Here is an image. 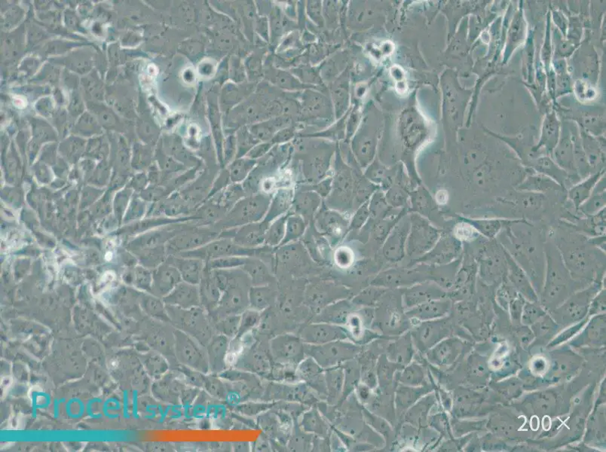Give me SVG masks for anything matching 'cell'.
Here are the masks:
<instances>
[{
	"label": "cell",
	"instance_id": "d4e9b609",
	"mask_svg": "<svg viewBox=\"0 0 606 452\" xmlns=\"http://www.w3.org/2000/svg\"><path fill=\"white\" fill-rule=\"evenodd\" d=\"M605 205L606 193L605 178L604 175L596 186H595L588 200L578 207L577 212L583 216L589 217L598 214L602 209L605 208Z\"/></svg>",
	"mask_w": 606,
	"mask_h": 452
},
{
	"label": "cell",
	"instance_id": "2e32d148",
	"mask_svg": "<svg viewBox=\"0 0 606 452\" xmlns=\"http://www.w3.org/2000/svg\"><path fill=\"white\" fill-rule=\"evenodd\" d=\"M279 284L251 286L249 291V307L260 312L277 305Z\"/></svg>",
	"mask_w": 606,
	"mask_h": 452
},
{
	"label": "cell",
	"instance_id": "603a6c76",
	"mask_svg": "<svg viewBox=\"0 0 606 452\" xmlns=\"http://www.w3.org/2000/svg\"><path fill=\"white\" fill-rule=\"evenodd\" d=\"M426 386L412 387L399 384L395 391V406L399 413H405L428 393Z\"/></svg>",
	"mask_w": 606,
	"mask_h": 452
},
{
	"label": "cell",
	"instance_id": "9c48e42d",
	"mask_svg": "<svg viewBox=\"0 0 606 452\" xmlns=\"http://www.w3.org/2000/svg\"><path fill=\"white\" fill-rule=\"evenodd\" d=\"M219 234L220 231L213 227L198 226L193 221L188 228L169 241L168 251L174 256L194 250L210 243L219 238Z\"/></svg>",
	"mask_w": 606,
	"mask_h": 452
},
{
	"label": "cell",
	"instance_id": "ba28073f",
	"mask_svg": "<svg viewBox=\"0 0 606 452\" xmlns=\"http://www.w3.org/2000/svg\"><path fill=\"white\" fill-rule=\"evenodd\" d=\"M269 350L273 362L295 368L306 358L305 343L298 335L291 333L273 336Z\"/></svg>",
	"mask_w": 606,
	"mask_h": 452
},
{
	"label": "cell",
	"instance_id": "cb8c5ba5",
	"mask_svg": "<svg viewBox=\"0 0 606 452\" xmlns=\"http://www.w3.org/2000/svg\"><path fill=\"white\" fill-rule=\"evenodd\" d=\"M327 401L334 404L340 401L345 384V369L341 365L325 369Z\"/></svg>",
	"mask_w": 606,
	"mask_h": 452
},
{
	"label": "cell",
	"instance_id": "ac0fdd59",
	"mask_svg": "<svg viewBox=\"0 0 606 452\" xmlns=\"http://www.w3.org/2000/svg\"><path fill=\"white\" fill-rule=\"evenodd\" d=\"M169 263L179 271L182 280L194 285L200 284L205 268L202 259L171 255Z\"/></svg>",
	"mask_w": 606,
	"mask_h": 452
},
{
	"label": "cell",
	"instance_id": "9a60e30c",
	"mask_svg": "<svg viewBox=\"0 0 606 452\" xmlns=\"http://www.w3.org/2000/svg\"><path fill=\"white\" fill-rule=\"evenodd\" d=\"M256 422L264 434L286 447L291 432L288 431L282 425L273 408L258 415L256 417Z\"/></svg>",
	"mask_w": 606,
	"mask_h": 452
},
{
	"label": "cell",
	"instance_id": "4dcf8cb0",
	"mask_svg": "<svg viewBox=\"0 0 606 452\" xmlns=\"http://www.w3.org/2000/svg\"><path fill=\"white\" fill-rule=\"evenodd\" d=\"M246 195L241 183H231L223 191L219 192L209 200H212L224 207L229 212L241 198Z\"/></svg>",
	"mask_w": 606,
	"mask_h": 452
},
{
	"label": "cell",
	"instance_id": "6da1fadb",
	"mask_svg": "<svg viewBox=\"0 0 606 452\" xmlns=\"http://www.w3.org/2000/svg\"><path fill=\"white\" fill-rule=\"evenodd\" d=\"M251 282L241 269H229V284L214 311L208 314L214 324L224 317L241 315L249 308Z\"/></svg>",
	"mask_w": 606,
	"mask_h": 452
},
{
	"label": "cell",
	"instance_id": "3957f363",
	"mask_svg": "<svg viewBox=\"0 0 606 452\" xmlns=\"http://www.w3.org/2000/svg\"><path fill=\"white\" fill-rule=\"evenodd\" d=\"M267 250L266 245L257 248H242L236 245L232 238L219 237L200 248L174 256L195 258L205 262L227 257H255L261 259Z\"/></svg>",
	"mask_w": 606,
	"mask_h": 452
},
{
	"label": "cell",
	"instance_id": "8fae6325",
	"mask_svg": "<svg viewBox=\"0 0 606 452\" xmlns=\"http://www.w3.org/2000/svg\"><path fill=\"white\" fill-rule=\"evenodd\" d=\"M296 374L303 381L318 395L327 398L325 369L310 357H306L296 367Z\"/></svg>",
	"mask_w": 606,
	"mask_h": 452
},
{
	"label": "cell",
	"instance_id": "f6af8a7d",
	"mask_svg": "<svg viewBox=\"0 0 606 452\" xmlns=\"http://www.w3.org/2000/svg\"><path fill=\"white\" fill-rule=\"evenodd\" d=\"M251 451L256 452L272 451L270 438L266 434L262 433L255 442L251 444Z\"/></svg>",
	"mask_w": 606,
	"mask_h": 452
},
{
	"label": "cell",
	"instance_id": "ee69618b",
	"mask_svg": "<svg viewBox=\"0 0 606 452\" xmlns=\"http://www.w3.org/2000/svg\"><path fill=\"white\" fill-rule=\"evenodd\" d=\"M363 414L365 415L367 418V421L369 422V424H371L375 429H377V432H380L384 436L387 435L389 436L392 433L391 427L388 424V423L385 422L382 418L377 417V416L373 415L368 410H363Z\"/></svg>",
	"mask_w": 606,
	"mask_h": 452
},
{
	"label": "cell",
	"instance_id": "8d00e7d4",
	"mask_svg": "<svg viewBox=\"0 0 606 452\" xmlns=\"http://www.w3.org/2000/svg\"><path fill=\"white\" fill-rule=\"evenodd\" d=\"M274 403L263 401H248L232 408V411L249 417H257L272 409Z\"/></svg>",
	"mask_w": 606,
	"mask_h": 452
},
{
	"label": "cell",
	"instance_id": "1f68e13d",
	"mask_svg": "<svg viewBox=\"0 0 606 452\" xmlns=\"http://www.w3.org/2000/svg\"><path fill=\"white\" fill-rule=\"evenodd\" d=\"M314 435L303 431L296 421L291 433L286 449L292 451H308L313 449Z\"/></svg>",
	"mask_w": 606,
	"mask_h": 452
},
{
	"label": "cell",
	"instance_id": "44dd1931",
	"mask_svg": "<svg viewBox=\"0 0 606 452\" xmlns=\"http://www.w3.org/2000/svg\"><path fill=\"white\" fill-rule=\"evenodd\" d=\"M516 190L521 193H533L546 194L548 193L565 191L564 188L547 176L539 173L531 175L516 186Z\"/></svg>",
	"mask_w": 606,
	"mask_h": 452
},
{
	"label": "cell",
	"instance_id": "f546056e",
	"mask_svg": "<svg viewBox=\"0 0 606 452\" xmlns=\"http://www.w3.org/2000/svg\"><path fill=\"white\" fill-rule=\"evenodd\" d=\"M156 281L160 291L164 295H169L176 286L183 281L178 269L169 262L159 269Z\"/></svg>",
	"mask_w": 606,
	"mask_h": 452
},
{
	"label": "cell",
	"instance_id": "30bf717a",
	"mask_svg": "<svg viewBox=\"0 0 606 452\" xmlns=\"http://www.w3.org/2000/svg\"><path fill=\"white\" fill-rule=\"evenodd\" d=\"M297 335L305 344L315 346L349 339V334L346 327L325 322L304 324L299 329Z\"/></svg>",
	"mask_w": 606,
	"mask_h": 452
},
{
	"label": "cell",
	"instance_id": "e0dca14e",
	"mask_svg": "<svg viewBox=\"0 0 606 452\" xmlns=\"http://www.w3.org/2000/svg\"><path fill=\"white\" fill-rule=\"evenodd\" d=\"M200 289L201 307L210 314L217 307L220 299H222V291L219 290L212 274V270L206 266L203 272L202 280L198 284Z\"/></svg>",
	"mask_w": 606,
	"mask_h": 452
},
{
	"label": "cell",
	"instance_id": "ffe728a7",
	"mask_svg": "<svg viewBox=\"0 0 606 452\" xmlns=\"http://www.w3.org/2000/svg\"><path fill=\"white\" fill-rule=\"evenodd\" d=\"M604 175L605 171L592 173L587 178L581 180L567 190L568 200L576 212L578 207L588 200L595 186Z\"/></svg>",
	"mask_w": 606,
	"mask_h": 452
},
{
	"label": "cell",
	"instance_id": "7402d4cb",
	"mask_svg": "<svg viewBox=\"0 0 606 452\" xmlns=\"http://www.w3.org/2000/svg\"><path fill=\"white\" fill-rule=\"evenodd\" d=\"M414 356V346L411 334H406L387 348V358L403 367L408 365Z\"/></svg>",
	"mask_w": 606,
	"mask_h": 452
},
{
	"label": "cell",
	"instance_id": "60d3db41",
	"mask_svg": "<svg viewBox=\"0 0 606 452\" xmlns=\"http://www.w3.org/2000/svg\"><path fill=\"white\" fill-rule=\"evenodd\" d=\"M303 226L300 218L289 216L286 221L285 236L279 247L288 245L290 241L298 237L301 234Z\"/></svg>",
	"mask_w": 606,
	"mask_h": 452
},
{
	"label": "cell",
	"instance_id": "ab89813d",
	"mask_svg": "<svg viewBox=\"0 0 606 452\" xmlns=\"http://www.w3.org/2000/svg\"><path fill=\"white\" fill-rule=\"evenodd\" d=\"M248 258L246 257H227L205 262V263L207 267L211 270L241 269L244 266Z\"/></svg>",
	"mask_w": 606,
	"mask_h": 452
},
{
	"label": "cell",
	"instance_id": "7c38bea8",
	"mask_svg": "<svg viewBox=\"0 0 606 452\" xmlns=\"http://www.w3.org/2000/svg\"><path fill=\"white\" fill-rule=\"evenodd\" d=\"M269 226L265 222L250 224L238 228H230L231 238L242 248H257L264 245L267 230Z\"/></svg>",
	"mask_w": 606,
	"mask_h": 452
},
{
	"label": "cell",
	"instance_id": "d6a6232c",
	"mask_svg": "<svg viewBox=\"0 0 606 452\" xmlns=\"http://www.w3.org/2000/svg\"><path fill=\"white\" fill-rule=\"evenodd\" d=\"M202 390L212 398L224 403L227 395V381L218 374H206Z\"/></svg>",
	"mask_w": 606,
	"mask_h": 452
},
{
	"label": "cell",
	"instance_id": "4316f807",
	"mask_svg": "<svg viewBox=\"0 0 606 452\" xmlns=\"http://www.w3.org/2000/svg\"><path fill=\"white\" fill-rule=\"evenodd\" d=\"M298 424L308 434L322 437L327 435V425L315 406H311L301 415Z\"/></svg>",
	"mask_w": 606,
	"mask_h": 452
},
{
	"label": "cell",
	"instance_id": "b9f144b4",
	"mask_svg": "<svg viewBox=\"0 0 606 452\" xmlns=\"http://www.w3.org/2000/svg\"><path fill=\"white\" fill-rule=\"evenodd\" d=\"M251 166V164L242 161L234 164L229 173L231 182L233 183H243L248 178Z\"/></svg>",
	"mask_w": 606,
	"mask_h": 452
},
{
	"label": "cell",
	"instance_id": "7bdbcfd3",
	"mask_svg": "<svg viewBox=\"0 0 606 452\" xmlns=\"http://www.w3.org/2000/svg\"><path fill=\"white\" fill-rule=\"evenodd\" d=\"M455 236L459 240L475 241L479 237L478 231L465 221L456 226Z\"/></svg>",
	"mask_w": 606,
	"mask_h": 452
},
{
	"label": "cell",
	"instance_id": "83f0119b",
	"mask_svg": "<svg viewBox=\"0 0 606 452\" xmlns=\"http://www.w3.org/2000/svg\"><path fill=\"white\" fill-rule=\"evenodd\" d=\"M463 221L470 224L484 238L492 240L499 236L509 220L499 219H466Z\"/></svg>",
	"mask_w": 606,
	"mask_h": 452
},
{
	"label": "cell",
	"instance_id": "5bb4252c",
	"mask_svg": "<svg viewBox=\"0 0 606 452\" xmlns=\"http://www.w3.org/2000/svg\"><path fill=\"white\" fill-rule=\"evenodd\" d=\"M165 301L170 306L178 307L183 310L201 307L200 289L198 285L181 281L167 295Z\"/></svg>",
	"mask_w": 606,
	"mask_h": 452
},
{
	"label": "cell",
	"instance_id": "836d02e7",
	"mask_svg": "<svg viewBox=\"0 0 606 452\" xmlns=\"http://www.w3.org/2000/svg\"><path fill=\"white\" fill-rule=\"evenodd\" d=\"M430 399L431 398H429V396L425 398L423 396L418 401L406 412L405 421L416 427L423 428L429 409H431L430 407L431 404H429Z\"/></svg>",
	"mask_w": 606,
	"mask_h": 452
},
{
	"label": "cell",
	"instance_id": "8992f818",
	"mask_svg": "<svg viewBox=\"0 0 606 452\" xmlns=\"http://www.w3.org/2000/svg\"><path fill=\"white\" fill-rule=\"evenodd\" d=\"M174 351L180 365L204 374L210 373L206 348L178 329L174 331Z\"/></svg>",
	"mask_w": 606,
	"mask_h": 452
},
{
	"label": "cell",
	"instance_id": "d6986e66",
	"mask_svg": "<svg viewBox=\"0 0 606 452\" xmlns=\"http://www.w3.org/2000/svg\"><path fill=\"white\" fill-rule=\"evenodd\" d=\"M241 269L248 274L252 286L278 283V279L272 269L260 258L248 257Z\"/></svg>",
	"mask_w": 606,
	"mask_h": 452
},
{
	"label": "cell",
	"instance_id": "f1b7e54d",
	"mask_svg": "<svg viewBox=\"0 0 606 452\" xmlns=\"http://www.w3.org/2000/svg\"><path fill=\"white\" fill-rule=\"evenodd\" d=\"M394 379L398 384L412 386V387L426 385L424 367L415 362H411L401 371L396 372Z\"/></svg>",
	"mask_w": 606,
	"mask_h": 452
},
{
	"label": "cell",
	"instance_id": "277c9868",
	"mask_svg": "<svg viewBox=\"0 0 606 452\" xmlns=\"http://www.w3.org/2000/svg\"><path fill=\"white\" fill-rule=\"evenodd\" d=\"M174 321L178 329L190 335L206 348L215 334L210 316L202 307L183 310L171 306Z\"/></svg>",
	"mask_w": 606,
	"mask_h": 452
},
{
	"label": "cell",
	"instance_id": "52a82bcc",
	"mask_svg": "<svg viewBox=\"0 0 606 452\" xmlns=\"http://www.w3.org/2000/svg\"><path fill=\"white\" fill-rule=\"evenodd\" d=\"M269 343V339L257 336L255 343L241 352L233 368L255 374L266 380L273 365Z\"/></svg>",
	"mask_w": 606,
	"mask_h": 452
},
{
	"label": "cell",
	"instance_id": "7dc6e473",
	"mask_svg": "<svg viewBox=\"0 0 606 452\" xmlns=\"http://www.w3.org/2000/svg\"><path fill=\"white\" fill-rule=\"evenodd\" d=\"M233 451L235 452H249L251 451V444L246 442V441H240V442L232 443Z\"/></svg>",
	"mask_w": 606,
	"mask_h": 452
},
{
	"label": "cell",
	"instance_id": "e575fe53",
	"mask_svg": "<svg viewBox=\"0 0 606 452\" xmlns=\"http://www.w3.org/2000/svg\"><path fill=\"white\" fill-rule=\"evenodd\" d=\"M288 216V214L284 215L271 223L267 230L264 245L274 249L281 245L285 236L286 221Z\"/></svg>",
	"mask_w": 606,
	"mask_h": 452
},
{
	"label": "cell",
	"instance_id": "4fadbf2b",
	"mask_svg": "<svg viewBox=\"0 0 606 452\" xmlns=\"http://www.w3.org/2000/svg\"><path fill=\"white\" fill-rule=\"evenodd\" d=\"M231 339L215 334L206 346L210 373L220 374L228 369L227 355Z\"/></svg>",
	"mask_w": 606,
	"mask_h": 452
},
{
	"label": "cell",
	"instance_id": "5b68a950",
	"mask_svg": "<svg viewBox=\"0 0 606 452\" xmlns=\"http://www.w3.org/2000/svg\"><path fill=\"white\" fill-rule=\"evenodd\" d=\"M360 347L349 341L339 340L324 345L305 344L306 357L312 358L323 369L343 365L355 359L360 352Z\"/></svg>",
	"mask_w": 606,
	"mask_h": 452
},
{
	"label": "cell",
	"instance_id": "bcb514c9",
	"mask_svg": "<svg viewBox=\"0 0 606 452\" xmlns=\"http://www.w3.org/2000/svg\"><path fill=\"white\" fill-rule=\"evenodd\" d=\"M208 450L212 451H233L232 444L211 443L208 444Z\"/></svg>",
	"mask_w": 606,
	"mask_h": 452
},
{
	"label": "cell",
	"instance_id": "484cf974",
	"mask_svg": "<svg viewBox=\"0 0 606 452\" xmlns=\"http://www.w3.org/2000/svg\"><path fill=\"white\" fill-rule=\"evenodd\" d=\"M292 200V193L289 188H281L275 192L268 209L267 215L262 219L269 226L278 219L286 214L289 209Z\"/></svg>",
	"mask_w": 606,
	"mask_h": 452
},
{
	"label": "cell",
	"instance_id": "f35d334b",
	"mask_svg": "<svg viewBox=\"0 0 606 452\" xmlns=\"http://www.w3.org/2000/svg\"><path fill=\"white\" fill-rule=\"evenodd\" d=\"M262 317V312L248 308L246 311L241 314L238 332L236 337H242L255 330L259 326Z\"/></svg>",
	"mask_w": 606,
	"mask_h": 452
},
{
	"label": "cell",
	"instance_id": "d590c367",
	"mask_svg": "<svg viewBox=\"0 0 606 452\" xmlns=\"http://www.w3.org/2000/svg\"><path fill=\"white\" fill-rule=\"evenodd\" d=\"M377 376L382 388L389 387L394 379V372L404 367L390 361L387 356H382L378 362Z\"/></svg>",
	"mask_w": 606,
	"mask_h": 452
},
{
	"label": "cell",
	"instance_id": "74e56055",
	"mask_svg": "<svg viewBox=\"0 0 606 452\" xmlns=\"http://www.w3.org/2000/svg\"><path fill=\"white\" fill-rule=\"evenodd\" d=\"M241 315H229L219 319L215 322L214 329L215 334L223 335L230 338H235L238 332Z\"/></svg>",
	"mask_w": 606,
	"mask_h": 452
},
{
	"label": "cell",
	"instance_id": "7a4b0ae2",
	"mask_svg": "<svg viewBox=\"0 0 606 452\" xmlns=\"http://www.w3.org/2000/svg\"><path fill=\"white\" fill-rule=\"evenodd\" d=\"M272 195L262 193L246 195L211 227L222 231L262 221L267 215Z\"/></svg>",
	"mask_w": 606,
	"mask_h": 452
}]
</instances>
